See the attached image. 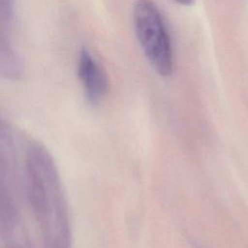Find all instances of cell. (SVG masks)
<instances>
[{"mask_svg": "<svg viewBox=\"0 0 248 248\" xmlns=\"http://www.w3.org/2000/svg\"><path fill=\"white\" fill-rule=\"evenodd\" d=\"M78 76L87 100L98 104L108 89V77L96 58L86 48L81 49L78 59Z\"/></svg>", "mask_w": 248, "mask_h": 248, "instance_id": "cell-2", "label": "cell"}, {"mask_svg": "<svg viewBox=\"0 0 248 248\" xmlns=\"http://www.w3.org/2000/svg\"><path fill=\"white\" fill-rule=\"evenodd\" d=\"M1 15L4 21L10 24L14 17V0H1Z\"/></svg>", "mask_w": 248, "mask_h": 248, "instance_id": "cell-4", "label": "cell"}, {"mask_svg": "<svg viewBox=\"0 0 248 248\" xmlns=\"http://www.w3.org/2000/svg\"><path fill=\"white\" fill-rule=\"evenodd\" d=\"M0 67L1 74L6 78L16 79L21 76V64L16 56L13 47L9 45L5 39L1 42V52H0Z\"/></svg>", "mask_w": 248, "mask_h": 248, "instance_id": "cell-3", "label": "cell"}, {"mask_svg": "<svg viewBox=\"0 0 248 248\" xmlns=\"http://www.w3.org/2000/svg\"><path fill=\"white\" fill-rule=\"evenodd\" d=\"M135 33L153 70L162 77L173 71V50L166 22L152 0H138L133 10Z\"/></svg>", "mask_w": 248, "mask_h": 248, "instance_id": "cell-1", "label": "cell"}, {"mask_svg": "<svg viewBox=\"0 0 248 248\" xmlns=\"http://www.w3.org/2000/svg\"><path fill=\"white\" fill-rule=\"evenodd\" d=\"M175 2L179 3L180 5H183V6H190L193 4V2L195 0H174Z\"/></svg>", "mask_w": 248, "mask_h": 248, "instance_id": "cell-5", "label": "cell"}]
</instances>
